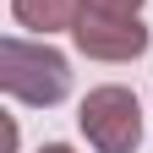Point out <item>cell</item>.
<instances>
[{
	"mask_svg": "<svg viewBox=\"0 0 153 153\" xmlns=\"http://www.w3.org/2000/svg\"><path fill=\"white\" fill-rule=\"evenodd\" d=\"M93 11H115V16H137L142 11V0H88Z\"/></svg>",
	"mask_w": 153,
	"mask_h": 153,
	"instance_id": "5",
	"label": "cell"
},
{
	"mask_svg": "<svg viewBox=\"0 0 153 153\" xmlns=\"http://www.w3.org/2000/svg\"><path fill=\"white\" fill-rule=\"evenodd\" d=\"M82 6L88 0H11V16L22 27H33V33H60V27H76V16H82Z\"/></svg>",
	"mask_w": 153,
	"mask_h": 153,
	"instance_id": "4",
	"label": "cell"
},
{
	"mask_svg": "<svg viewBox=\"0 0 153 153\" xmlns=\"http://www.w3.org/2000/svg\"><path fill=\"white\" fill-rule=\"evenodd\" d=\"M0 88L11 99H22L33 109H49L71 93V60L49 44H33V38H6L0 44Z\"/></svg>",
	"mask_w": 153,
	"mask_h": 153,
	"instance_id": "1",
	"label": "cell"
},
{
	"mask_svg": "<svg viewBox=\"0 0 153 153\" xmlns=\"http://www.w3.org/2000/svg\"><path fill=\"white\" fill-rule=\"evenodd\" d=\"M76 126H82V137L99 153H137V142H142V104H137L131 88L104 82V88H93L82 99Z\"/></svg>",
	"mask_w": 153,
	"mask_h": 153,
	"instance_id": "2",
	"label": "cell"
},
{
	"mask_svg": "<svg viewBox=\"0 0 153 153\" xmlns=\"http://www.w3.org/2000/svg\"><path fill=\"white\" fill-rule=\"evenodd\" d=\"M38 153H71V148L66 142H49V148H38Z\"/></svg>",
	"mask_w": 153,
	"mask_h": 153,
	"instance_id": "6",
	"label": "cell"
},
{
	"mask_svg": "<svg viewBox=\"0 0 153 153\" xmlns=\"http://www.w3.org/2000/svg\"><path fill=\"white\" fill-rule=\"evenodd\" d=\"M71 38H76L82 55H93V60H137V55H148L142 16H115V11H93V6H82Z\"/></svg>",
	"mask_w": 153,
	"mask_h": 153,
	"instance_id": "3",
	"label": "cell"
}]
</instances>
